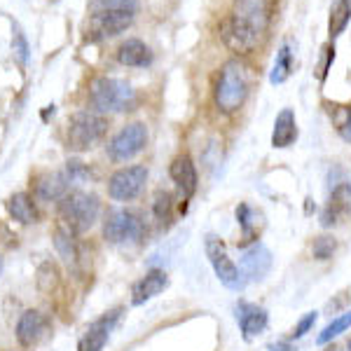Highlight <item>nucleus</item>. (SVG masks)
Returning a JSON list of instances; mask_svg holds the SVG:
<instances>
[{"instance_id": "f257e3e1", "label": "nucleus", "mask_w": 351, "mask_h": 351, "mask_svg": "<svg viewBox=\"0 0 351 351\" xmlns=\"http://www.w3.org/2000/svg\"><path fill=\"white\" fill-rule=\"evenodd\" d=\"M269 26L267 0H234L228 19L220 24V36L232 52L251 54Z\"/></svg>"}, {"instance_id": "f03ea898", "label": "nucleus", "mask_w": 351, "mask_h": 351, "mask_svg": "<svg viewBox=\"0 0 351 351\" xmlns=\"http://www.w3.org/2000/svg\"><path fill=\"white\" fill-rule=\"evenodd\" d=\"M248 96V73L239 59L225 61L220 68V75L213 89V101L218 110L223 112H237L243 106Z\"/></svg>"}, {"instance_id": "7ed1b4c3", "label": "nucleus", "mask_w": 351, "mask_h": 351, "mask_svg": "<svg viewBox=\"0 0 351 351\" xmlns=\"http://www.w3.org/2000/svg\"><path fill=\"white\" fill-rule=\"evenodd\" d=\"M89 104L96 112H124L132 110L136 94L132 84L117 77H96L89 87Z\"/></svg>"}, {"instance_id": "20e7f679", "label": "nucleus", "mask_w": 351, "mask_h": 351, "mask_svg": "<svg viewBox=\"0 0 351 351\" xmlns=\"http://www.w3.org/2000/svg\"><path fill=\"white\" fill-rule=\"evenodd\" d=\"M101 213V202L96 195L87 192H68L64 199L59 202V218L61 223L68 225L75 234L87 232L94 228Z\"/></svg>"}, {"instance_id": "39448f33", "label": "nucleus", "mask_w": 351, "mask_h": 351, "mask_svg": "<svg viewBox=\"0 0 351 351\" xmlns=\"http://www.w3.org/2000/svg\"><path fill=\"white\" fill-rule=\"evenodd\" d=\"M108 120L101 112L80 110L68 120V148L75 152L92 150L108 134Z\"/></svg>"}, {"instance_id": "423d86ee", "label": "nucleus", "mask_w": 351, "mask_h": 351, "mask_svg": "<svg viewBox=\"0 0 351 351\" xmlns=\"http://www.w3.org/2000/svg\"><path fill=\"white\" fill-rule=\"evenodd\" d=\"M204 251H206V258H208V263H211L213 271H216L218 281L225 288H230V291H241V288L246 286V279H243L241 269L232 263V258L228 256V248H225V243L220 241L216 234H208L206 239H204Z\"/></svg>"}, {"instance_id": "0eeeda50", "label": "nucleus", "mask_w": 351, "mask_h": 351, "mask_svg": "<svg viewBox=\"0 0 351 351\" xmlns=\"http://www.w3.org/2000/svg\"><path fill=\"white\" fill-rule=\"evenodd\" d=\"M145 234V223L141 213L129 208H115L104 220V239L110 243L141 241Z\"/></svg>"}, {"instance_id": "6e6552de", "label": "nucleus", "mask_w": 351, "mask_h": 351, "mask_svg": "<svg viewBox=\"0 0 351 351\" xmlns=\"http://www.w3.org/2000/svg\"><path fill=\"white\" fill-rule=\"evenodd\" d=\"M145 143H148V127L143 122H132L112 136L110 143L106 145V150H108V157L112 162L120 164L134 160L145 148Z\"/></svg>"}, {"instance_id": "1a4fd4ad", "label": "nucleus", "mask_w": 351, "mask_h": 351, "mask_svg": "<svg viewBox=\"0 0 351 351\" xmlns=\"http://www.w3.org/2000/svg\"><path fill=\"white\" fill-rule=\"evenodd\" d=\"M148 180V169L136 164V167L117 169L108 178V195L115 202H132L141 195Z\"/></svg>"}, {"instance_id": "9d476101", "label": "nucleus", "mask_w": 351, "mask_h": 351, "mask_svg": "<svg viewBox=\"0 0 351 351\" xmlns=\"http://www.w3.org/2000/svg\"><path fill=\"white\" fill-rule=\"evenodd\" d=\"M351 216V183L342 180L335 185V190L328 197V204L321 211V225L324 228H335Z\"/></svg>"}, {"instance_id": "9b49d317", "label": "nucleus", "mask_w": 351, "mask_h": 351, "mask_svg": "<svg viewBox=\"0 0 351 351\" xmlns=\"http://www.w3.org/2000/svg\"><path fill=\"white\" fill-rule=\"evenodd\" d=\"M120 314H122V309H110V311H106L101 319H96L94 324L87 328V332L82 335L80 344H77V351H104L112 328L120 321Z\"/></svg>"}, {"instance_id": "f8f14e48", "label": "nucleus", "mask_w": 351, "mask_h": 351, "mask_svg": "<svg viewBox=\"0 0 351 351\" xmlns=\"http://www.w3.org/2000/svg\"><path fill=\"white\" fill-rule=\"evenodd\" d=\"M49 321L43 311L38 309H26L24 314L16 321V339H19L21 347H36L40 339L47 335Z\"/></svg>"}, {"instance_id": "ddd939ff", "label": "nucleus", "mask_w": 351, "mask_h": 351, "mask_svg": "<svg viewBox=\"0 0 351 351\" xmlns=\"http://www.w3.org/2000/svg\"><path fill=\"white\" fill-rule=\"evenodd\" d=\"M132 21H134L132 12H94L87 33H92L94 40L112 38V36H120L122 31H127L132 26Z\"/></svg>"}, {"instance_id": "4468645a", "label": "nucleus", "mask_w": 351, "mask_h": 351, "mask_svg": "<svg viewBox=\"0 0 351 351\" xmlns=\"http://www.w3.org/2000/svg\"><path fill=\"white\" fill-rule=\"evenodd\" d=\"M239 269L246 281H263L271 269V251L265 243H253L243 251Z\"/></svg>"}, {"instance_id": "2eb2a0df", "label": "nucleus", "mask_w": 351, "mask_h": 351, "mask_svg": "<svg viewBox=\"0 0 351 351\" xmlns=\"http://www.w3.org/2000/svg\"><path fill=\"white\" fill-rule=\"evenodd\" d=\"M237 324H239V330L246 342H253L260 332H265V328L269 324L267 311L258 304L251 302H241L237 304Z\"/></svg>"}, {"instance_id": "dca6fc26", "label": "nucleus", "mask_w": 351, "mask_h": 351, "mask_svg": "<svg viewBox=\"0 0 351 351\" xmlns=\"http://www.w3.org/2000/svg\"><path fill=\"white\" fill-rule=\"evenodd\" d=\"M167 286H169V276L164 269L145 271V276H141L132 288V304L134 307H141V304H145L148 300L160 295Z\"/></svg>"}, {"instance_id": "f3484780", "label": "nucleus", "mask_w": 351, "mask_h": 351, "mask_svg": "<svg viewBox=\"0 0 351 351\" xmlns=\"http://www.w3.org/2000/svg\"><path fill=\"white\" fill-rule=\"evenodd\" d=\"M171 178L173 183L178 185L180 195L185 199H190L197 192V185H199V176H197L195 162L190 160V155H178L171 164Z\"/></svg>"}, {"instance_id": "a211bd4d", "label": "nucleus", "mask_w": 351, "mask_h": 351, "mask_svg": "<svg viewBox=\"0 0 351 351\" xmlns=\"http://www.w3.org/2000/svg\"><path fill=\"white\" fill-rule=\"evenodd\" d=\"M295 141H298L295 112H293L291 108H284L274 120V129H271V145H274V148H291Z\"/></svg>"}, {"instance_id": "6ab92c4d", "label": "nucleus", "mask_w": 351, "mask_h": 351, "mask_svg": "<svg viewBox=\"0 0 351 351\" xmlns=\"http://www.w3.org/2000/svg\"><path fill=\"white\" fill-rule=\"evenodd\" d=\"M117 61L127 68H143L152 61V52L143 40L129 38V40H124L120 47H117Z\"/></svg>"}, {"instance_id": "aec40b11", "label": "nucleus", "mask_w": 351, "mask_h": 351, "mask_svg": "<svg viewBox=\"0 0 351 351\" xmlns=\"http://www.w3.org/2000/svg\"><path fill=\"white\" fill-rule=\"evenodd\" d=\"M68 183L66 173H45L36 183V197L40 202H61L68 195Z\"/></svg>"}, {"instance_id": "412c9836", "label": "nucleus", "mask_w": 351, "mask_h": 351, "mask_svg": "<svg viewBox=\"0 0 351 351\" xmlns=\"http://www.w3.org/2000/svg\"><path fill=\"white\" fill-rule=\"evenodd\" d=\"M8 213L21 225L38 223L36 202H33V197L28 195V192H16V195L10 197V199H8Z\"/></svg>"}, {"instance_id": "4be33fe9", "label": "nucleus", "mask_w": 351, "mask_h": 351, "mask_svg": "<svg viewBox=\"0 0 351 351\" xmlns=\"http://www.w3.org/2000/svg\"><path fill=\"white\" fill-rule=\"evenodd\" d=\"M54 246H56V253L61 256V260L73 267L77 263V243H75V232H73L68 225H64L59 220L56 223V230H54Z\"/></svg>"}, {"instance_id": "5701e85b", "label": "nucleus", "mask_w": 351, "mask_h": 351, "mask_svg": "<svg viewBox=\"0 0 351 351\" xmlns=\"http://www.w3.org/2000/svg\"><path fill=\"white\" fill-rule=\"evenodd\" d=\"M351 21V0H335L330 8V19H328V33L330 38H337L344 33V28Z\"/></svg>"}, {"instance_id": "b1692460", "label": "nucleus", "mask_w": 351, "mask_h": 351, "mask_svg": "<svg viewBox=\"0 0 351 351\" xmlns=\"http://www.w3.org/2000/svg\"><path fill=\"white\" fill-rule=\"evenodd\" d=\"M291 73H293V52H291V45H284V47L279 49V54H276L269 80L274 84H281L291 77Z\"/></svg>"}, {"instance_id": "393cba45", "label": "nucleus", "mask_w": 351, "mask_h": 351, "mask_svg": "<svg viewBox=\"0 0 351 351\" xmlns=\"http://www.w3.org/2000/svg\"><path fill=\"white\" fill-rule=\"evenodd\" d=\"M351 328V311H344L342 316H337V319H332L330 324H328L324 330L319 332V337H316V344H328L330 339H335L342 335L344 330H349Z\"/></svg>"}, {"instance_id": "a878e982", "label": "nucleus", "mask_w": 351, "mask_h": 351, "mask_svg": "<svg viewBox=\"0 0 351 351\" xmlns=\"http://www.w3.org/2000/svg\"><path fill=\"white\" fill-rule=\"evenodd\" d=\"M136 0H92V12H136Z\"/></svg>"}, {"instance_id": "bb28decb", "label": "nucleus", "mask_w": 351, "mask_h": 351, "mask_svg": "<svg viewBox=\"0 0 351 351\" xmlns=\"http://www.w3.org/2000/svg\"><path fill=\"white\" fill-rule=\"evenodd\" d=\"M38 288H40L43 293H52L56 284H59V269H56L54 263H43L40 267H38Z\"/></svg>"}, {"instance_id": "cd10ccee", "label": "nucleus", "mask_w": 351, "mask_h": 351, "mask_svg": "<svg viewBox=\"0 0 351 351\" xmlns=\"http://www.w3.org/2000/svg\"><path fill=\"white\" fill-rule=\"evenodd\" d=\"M335 251H337L335 237L321 234V237H316L314 243H311V253H314L316 260H330L332 256H335Z\"/></svg>"}, {"instance_id": "c85d7f7f", "label": "nucleus", "mask_w": 351, "mask_h": 351, "mask_svg": "<svg viewBox=\"0 0 351 351\" xmlns=\"http://www.w3.org/2000/svg\"><path fill=\"white\" fill-rule=\"evenodd\" d=\"M171 206H173V197L164 190L157 192L155 202H152V211H155V218L160 220V223H169V220H171Z\"/></svg>"}, {"instance_id": "c756f323", "label": "nucleus", "mask_w": 351, "mask_h": 351, "mask_svg": "<svg viewBox=\"0 0 351 351\" xmlns=\"http://www.w3.org/2000/svg\"><path fill=\"white\" fill-rule=\"evenodd\" d=\"M330 115L335 117L339 134L351 141V106H335V110H330Z\"/></svg>"}, {"instance_id": "7c9ffc66", "label": "nucleus", "mask_w": 351, "mask_h": 351, "mask_svg": "<svg viewBox=\"0 0 351 351\" xmlns=\"http://www.w3.org/2000/svg\"><path fill=\"white\" fill-rule=\"evenodd\" d=\"M314 324H316V311H307V314L302 316V319L298 321V326L293 328V339H300L302 335H307V332L314 328Z\"/></svg>"}, {"instance_id": "2f4dec72", "label": "nucleus", "mask_w": 351, "mask_h": 351, "mask_svg": "<svg viewBox=\"0 0 351 351\" xmlns=\"http://www.w3.org/2000/svg\"><path fill=\"white\" fill-rule=\"evenodd\" d=\"M12 52L16 54V59H19L21 64H26L28 61V43H26L24 33H21L19 28L14 31V38H12Z\"/></svg>"}, {"instance_id": "473e14b6", "label": "nucleus", "mask_w": 351, "mask_h": 351, "mask_svg": "<svg viewBox=\"0 0 351 351\" xmlns=\"http://www.w3.org/2000/svg\"><path fill=\"white\" fill-rule=\"evenodd\" d=\"M66 176H68V180L71 183H77V180H84L89 176V169L84 167L82 162H77V160H71L68 162V167H66Z\"/></svg>"}, {"instance_id": "72a5a7b5", "label": "nucleus", "mask_w": 351, "mask_h": 351, "mask_svg": "<svg viewBox=\"0 0 351 351\" xmlns=\"http://www.w3.org/2000/svg\"><path fill=\"white\" fill-rule=\"evenodd\" d=\"M332 61H335V47H332V45H326V47H324V61H321V66H319V80L321 82L326 80Z\"/></svg>"}, {"instance_id": "f704fd0d", "label": "nucleus", "mask_w": 351, "mask_h": 351, "mask_svg": "<svg viewBox=\"0 0 351 351\" xmlns=\"http://www.w3.org/2000/svg\"><path fill=\"white\" fill-rule=\"evenodd\" d=\"M349 351H351V339H349Z\"/></svg>"}]
</instances>
